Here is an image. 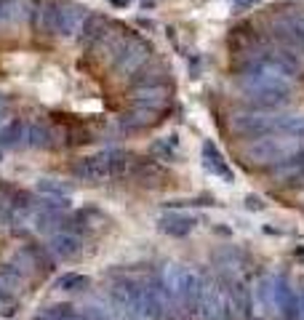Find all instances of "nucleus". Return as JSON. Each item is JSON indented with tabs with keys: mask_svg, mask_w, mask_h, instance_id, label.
I'll list each match as a JSON object with an SVG mask.
<instances>
[{
	"mask_svg": "<svg viewBox=\"0 0 304 320\" xmlns=\"http://www.w3.org/2000/svg\"><path fill=\"white\" fill-rule=\"evenodd\" d=\"M203 165L211 174L221 176L224 182H235V174H232V168L224 163V158H221V152L216 150L214 141H203Z\"/></svg>",
	"mask_w": 304,
	"mask_h": 320,
	"instance_id": "9d476101",
	"label": "nucleus"
},
{
	"mask_svg": "<svg viewBox=\"0 0 304 320\" xmlns=\"http://www.w3.org/2000/svg\"><path fill=\"white\" fill-rule=\"evenodd\" d=\"M27 134V126L21 120H11L8 126L0 128V147H19Z\"/></svg>",
	"mask_w": 304,
	"mask_h": 320,
	"instance_id": "ddd939ff",
	"label": "nucleus"
},
{
	"mask_svg": "<svg viewBox=\"0 0 304 320\" xmlns=\"http://www.w3.org/2000/svg\"><path fill=\"white\" fill-rule=\"evenodd\" d=\"M91 286V280L86 275H78V272H67L56 280V291H86Z\"/></svg>",
	"mask_w": 304,
	"mask_h": 320,
	"instance_id": "dca6fc26",
	"label": "nucleus"
},
{
	"mask_svg": "<svg viewBox=\"0 0 304 320\" xmlns=\"http://www.w3.org/2000/svg\"><path fill=\"white\" fill-rule=\"evenodd\" d=\"M38 192L45 195V198H67L69 187H64L62 182H56V179H40L38 182Z\"/></svg>",
	"mask_w": 304,
	"mask_h": 320,
	"instance_id": "a211bd4d",
	"label": "nucleus"
},
{
	"mask_svg": "<svg viewBox=\"0 0 304 320\" xmlns=\"http://www.w3.org/2000/svg\"><path fill=\"white\" fill-rule=\"evenodd\" d=\"M24 139H27V144L30 147H38V150H43V147H51V131L45 126H40V123H35V126H27V134H24Z\"/></svg>",
	"mask_w": 304,
	"mask_h": 320,
	"instance_id": "2eb2a0df",
	"label": "nucleus"
},
{
	"mask_svg": "<svg viewBox=\"0 0 304 320\" xmlns=\"http://www.w3.org/2000/svg\"><path fill=\"white\" fill-rule=\"evenodd\" d=\"M294 254H296V259H301V262H304V248H296Z\"/></svg>",
	"mask_w": 304,
	"mask_h": 320,
	"instance_id": "412c9836",
	"label": "nucleus"
},
{
	"mask_svg": "<svg viewBox=\"0 0 304 320\" xmlns=\"http://www.w3.org/2000/svg\"><path fill=\"white\" fill-rule=\"evenodd\" d=\"M301 150L299 136H277V134H267L251 141L243 150V163L256 165V168H275V165L286 163L288 158H294Z\"/></svg>",
	"mask_w": 304,
	"mask_h": 320,
	"instance_id": "f257e3e1",
	"label": "nucleus"
},
{
	"mask_svg": "<svg viewBox=\"0 0 304 320\" xmlns=\"http://www.w3.org/2000/svg\"><path fill=\"white\" fill-rule=\"evenodd\" d=\"M272 302L280 310L283 320H301V307H299V299H296V291L291 288L288 278L280 275L275 283H272Z\"/></svg>",
	"mask_w": 304,
	"mask_h": 320,
	"instance_id": "39448f33",
	"label": "nucleus"
},
{
	"mask_svg": "<svg viewBox=\"0 0 304 320\" xmlns=\"http://www.w3.org/2000/svg\"><path fill=\"white\" fill-rule=\"evenodd\" d=\"M299 307H301V315H304V304H301V302H299Z\"/></svg>",
	"mask_w": 304,
	"mask_h": 320,
	"instance_id": "4be33fe9",
	"label": "nucleus"
},
{
	"mask_svg": "<svg viewBox=\"0 0 304 320\" xmlns=\"http://www.w3.org/2000/svg\"><path fill=\"white\" fill-rule=\"evenodd\" d=\"M195 224H197V219L187 216V213H163L158 219L160 232L171 235V238H184V235H190L195 230Z\"/></svg>",
	"mask_w": 304,
	"mask_h": 320,
	"instance_id": "1a4fd4ad",
	"label": "nucleus"
},
{
	"mask_svg": "<svg viewBox=\"0 0 304 320\" xmlns=\"http://www.w3.org/2000/svg\"><path fill=\"white\" fill-rule=\"evenodd\" d=\"M72 174L78 176L80 182H86V184H102V182L112 179L110 152H99V155L83 158V160H80L75 168H72Z\"/></svg>",
	"mask_w": 304,
	"mask_h": 320,
	"instance_id": "20e7f679",
	"label": "nucleus"
},
{
	"mask_svg": "<svg viewBox=\"0 0 304 320\" xmlns=\"http://www.w3.org/2000/svg\"><path fill=\"white\" fill-rule=\"evenodd\" d=\"M43 317H48V320H86L83 312L75 310L72 304H51L43 310Z\"/></svg>",
	"mask_w": 304,
	"mask_h": 320,
	"instance_id": "4468645a",
	"label": "nucleus"
},
{
	"mask_svg": "<svg viewBox=\"0 0 304 320\" xmlns=\"http://www.w3.org/2000/svg\"><path fill=\"white\" fill-rule=\"evenodd\" d=\"M243 203H245V208H251V211H262V208H264V203H262V200L256 198V195H248V198L243 200Z\"/></svg>",
	"mask_w": 304,
	"mask_h": 320,
	"instance_id": "aec40b11",
	"label": "nucleus"
},
{
	"mask_svg": "<svg viewBox=\"0 0 304 320\" xmlns=\"http://www.w3.org/2000/svg\"><path fill=\"white\" fill-rule=\"evenodd\" d=\"M230 291L214 275H203L197 293V320H235Z\"/></svg>",
	"mask_w": 304,
	"mask_h": 320,
	"instance_id": "7ed1b4c3",
	"label": "nucleus"
},
{
	"mask_svg": "<svg viewBox=\"0 0 304 320\" xmlns=\"http://www.w3.org/2000/svg\"><path fill=\"white\" fill-rule=\"evenodd\" d=\"M128 179H136V184L142 187H160L166 182V171L160 168L155 160H147V158H134V165H131V176Z\"/></svg>",
	"mask_w": 304,
	"mask_h": 320,
	"instance_id": "6e6552de",
	"label": "nucleus"
},
{
	"mask_svg": "<svg viewBox=\"0 0 304 320\" xmlns=\"http://www.w3.org/2000/svg\"><path fill=\"white\" fill-rule=\"evenodd\" d=\"M16 262L24 267L27 272L32 267H38L40 272H48L51 264H54V256L48 251V245H40V243H27V245H21V251L16 254Z\"/></svg>",
	"mask_w": 304,
	"mask_h": 320,
	"instance_id": "0eeeda50",
	"label": "nucleus"
},
{
	"mask_svg": "<svg viewBox=\"0 0 304 320\" xmlns=\"http://www.w3.org/2000/svg\"><path fill=\"white\" fill-rule=\"evenodd\" d=\"M160 120V115L155 110H144V107H134L128 115L120 117V126L125 128V131H144V128L155 126Z\"/></svg>",
	"mask_w": 304,
	"mask_h": 320,
	"instance_id": "9b49d317",
	"label": "nucleus"
},
{
	"mask_svg": "<svg viewBox=\"0 0 304 320\" xmlns=\"http://www.w3.org/2000/svg\"><path fill=\"white\" fill-rule=\"evenodd\" d=\"M80 312H83L86 320H118V317H115V312L110 310V304H96V302H91V304H86Z\"/></svg>",
	"mask_w": 304,
	"mask_h": 320,
	"instance_id": "f3484780",
	"label": "nucleus"
},
{
	"mask_svg": "<svg viewBox=\"0 0 304 320\" xmlns=\"http://www.w3.org/2000/svg\"><path fill=\"white\" fill-rule=\"evenodd\" d=\"M152 152H155V155H166V160H173L171 144H163V141H158V144H152Z\"/></svg>",
	"mask_w": 304,
	"mask_h": 320,
	"instance_id": "6ab92c4d",
	"label": "nucleus"
},
{
	"mask_svg": "<svg viewBox=\"0 0 304 320\" xmlns=\"http://www.w3.org/2000/svg\"><path fill=\"white\" fill-rule=\"evenodd\" d=\"M107 304L118 320H144V280H115L107 293Z\"/></svg>",
	"mask_w": 304,
	"mask_h": 320,
	"instance_id": "f03ea898",
	"label": "nucleus"
},
{
	"mask_svg": "<svg viewBox=\"0 0 304 320\" xmlns=\"http://www.w3.org/2000/svg\"><path fill=\"white\" fill-rule=\"evenodd\" d=\"M48 251L56 259H75L83 251V238L72 230H56L48 238Z\"/></svg>",
	"mask_w": 304,
	"mask_h": 320,
	"instance_id": "423d86ee",
	"label": "nucleus"
},
{
	"mask_svg": "<svg viewBox=\"0 0 304 320\" xmlns=\"http://www.w3.org/2000/svg\"><path fill=\"white\" fill-rule=\"evenodd\" d=\"M230 299H232V307L243 315V317H251V296H248V288H245L243 280H232L230 283Z\"/></svg>",
	"mask_w": 304,
	"mask_h": 320,
	"instance_id": "f8f14e48",
	"label": "nucleus"
}]
</instances>
